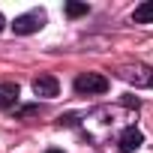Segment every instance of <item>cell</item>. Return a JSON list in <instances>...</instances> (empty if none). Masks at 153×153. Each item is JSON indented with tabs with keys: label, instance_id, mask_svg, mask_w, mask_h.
I'll return each instance as SVG.
<instances>
[{
	"label": "cell",
	"instance_id": "5b68a950",
	"mask_svg": "<svg viewBox=\"0 0 153 153\" xmlns=\"http://www.w3.org/2000/svg\"><path fill=\"white\" fill-rule=\"evenodd\" d=\"M33 93H36V96L51 99V96H57V93H60V81L54 78V75H39V78H33Z\"/></svg>",
	"mask_w": 153,
	"mask_h": 153
},
{
	"label": "cell",
	"instance_id": "7c38bea8",
	"mask_svg": "<svg viewBox=\"0 0 153 153\" xmlns=\"http://www.w3.org/2000/svg\"><path fill=\"white\" fill-rule=\"evenodd\" d=\"M6 27V18H3V12H0V30H3Z\"/></svg>",
	"mask_w": 153,
	"mask_h": 153
},
{
	"label": "cell",
	"instance_id": "8992f818",
	"mask_svg": "<svg viewBox=\"0 0 153 153\" xmlns=\"http://www.w3.org/2000/svg\"><path fill=\"white\" fill-rule=\"evenodd\" d=\"M18 96H21V87L15 84V81H3L0 84V108H15L18 105Z\"/></svg>",
	"mask_w": 153,
	"mask_h": 153
},
{
	"label": "cell",
	"instance_id": "4fadbf2b",
	"mask_svg": "<svg viewBox=\"0 0 153 153\" xmlns=\"http://www.w3.org/2000/svg\"><path fill=\"white\" fill-rule=\"evenodd\" d=\"M45 153H63V150H57V147H48V150H45Z\"/></svg>",
	"mask_w": 153,
	"mask_h": 153
},
{
	"label": "cell",
	"instance_id": "3957f363",
	"mask_svg": "<svg viewBox=\"0 0 153 153\" xmlns=\"http://www.w3.org/2000/svg\"><path fill=\"white\" fill-rule=\"evenodd\" d=\"M45 21H48V15L42 9H30L12 21V30H15V36H30V33H39L45 27Z\"/></svg>",
	"mask_w": 153,
	"mask_h": 153
},
{
	"label": "cell",
	"instance_id": "7a4b0ae2",
	"mask_svg": "<svg viewBox=\"0 0 153 153\" xmlns=\"http://www.w3.org/2000/svg\"><path fill=\"white\" fill-rule=\"evenodd\" d=\"M72 87H75L78 96H93V93H105L108 90V78L102 72H81Z\"/></svg>",
	"mask_w": 153,
	"mask_h": 153
},
{
	"label": "cell",
	"instance_id": "6da1fadb",
	"mask_svg": "<svg viewBox=\"0 0 153 153\" xmlns=\"http://www.w3.org/2000/svg\"><path fill=\"white\" fill-rule=\"evenodd\" d=\"M117 78L132 87H153V69L144 63H123L117 69Z\"/></svg>",
	"mask_w": 153,
	"mask_h": 153
},
{
	"label": "cell",
	"instance_id": "277c9868",
	"mask_svg": "<svg viewBox=\"0 0 153 153\" xmlns=\"http://www.w3.org/2000/svg\"><path fill=\"white\" fill-rule=\"evenodd\" d=\"M141 144H144V135H141V129H135V126H126V129L120 132V138H117L120 153H135Z\"/></svg>",
	"mask_w": 153,
	"mask_h": 153
},
{
	"label": "cell",
	"instance_id": "8fae6325",
	"mask_svg": "<svg viewBox=\"0 0 153 153\" xmlns=\"http://www.w3.org/2000/svg\"><path fill=\"white\" fill-rule=\"evenodd\" d=\"M120 102H123V105H129V108H132V105H135V108H138V105H141V102H138V99H132V96H123V99H120Z\"/></svg>",
	"mask_w": 153,
	"mask_h": 153
},
{
	"label": "cell",
	"instance_id": "52a82bcc",
	"mask_svg": "<svg viewBox=\"0 0 153 153\" xmlns=\"http://www.w3.org/2000/svg\"><path fill=\"white\" fill-rule=\"evenodd\" d=\"M132 21L135 24H153V0H147V3L132 9Z\"/></svg>",
	"mask_w": 153,
	"mask_h": 153
},
{
	"label": "cell",
	"instance_id": "9c48e42d",
	"mask_svg": "<svg viewBox=\"0 0 153 153\" xmlns=\"http://www.w3.org/2000/svg\"><path fill=\"white\" fill-rule=\"evenodd\" d=\"M39 111H42V108H39V102H36V105H21V108L15 111V117H18V120H24V117H33V114H39Z\"/></svg>",
	"mask_w": 153,
	"mask_h": 153
},
{
	"label": "cell",
	"instance_id": "ba28073f",
	"mask_svg": "<svg viewBox=\"0 0 153 153\" xmlns=\"http://www.w3.org/2000/svg\"><path fill=\"white\" fill-rule=\"evenodd\" d=\"M87 12H90L87 3H66V15L69 18H78V15H87Z\"/></svg>",
	"mask_w": 153,
	"mask_h": 153
},
{
	"label": "cell",
	"instance_id": "30bf717a",
	"mask_svg": "<svg viewBox=\"0 0 153 153\" xmlns=\"http://www.w3.org/2000/svg\"><path fill=\"white\" fill-rule=\"evenodd\" d=\"M78 123H81L78 114H60V120H57V126H78Z\"/></svg>",
	"mask_w": 153,
	"mask_h": 153
}]
</instances>
